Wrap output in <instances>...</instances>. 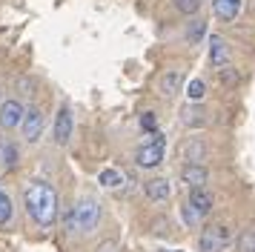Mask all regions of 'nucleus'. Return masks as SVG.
<instances>
[{
	"label": "nucleus",
	"instance_id": "nucleus-1",
	"mask_svg": "<svg viewBox=\"0 0 255 252\" xmlns=\"http://www.w3.org/2000/svg\"><path fill=\"white\" fill-rule=\"evenodd\" d=\"M23 204L29 218L37 227H52L58 221V192L49 181H32L23 192Z\"/></svg>",
	"mask_w": 255,
	"mask_h": 252
},
{
	"label": "nucleus",
	"instance_id": "nucleus-20",
	"mask_svg": "<svg viewBox=\"0 0 255 252\" xmlns=\"http://www.w3.org/2000/svg\"><path fill=\"white\" fill-rule=\"evenodd\" d=\"M238 252H255V229H247L238 238Z\"/></svg>",
	"mask_w": 255,
	"mask_h": 252
},
{
	"label": "nucleus",
	"instance_id": "nucleus-8",
	"mask_svg": "<svg viewBox=\"0 0 255 252\" xmlns=\"http://www.w3.org/2000/svg\"><path fill=\"white\" fill-rule=\"evenodd\" d=\"M186 204L192 206L201 218H207L212 212V206H215V195L209 192L207 186H198V189H189V201Z\"/></svg>",
	"mask_w": 255,
	"mask_h": 252
},
{
	"label": "nucleus",
	"instance_id": "nucleus-15",
	"mask_svg": "<svg viewBox=\"0 0 255 252\" xmlns=\"http://www.w3.org/2000/svg\"><path fill=\"white\" fill-rule=\"evenodd\" d=\"M181 83H184V75H181L178 69H172V72H166V75H163V80H161V92L166 95V98H172V95H178Z\"/></svg>",
	"mask_w": 255,
	"mask_h": 252
},
{
	"label": "nucleus",
	"instance_id": "nucleus-25",
	"mask_svg": "<svg viewBox=\"0 0 255 252\" xmlns=\"http://www.w3.org/2000/svg\"><path fill=\"white\" fill-rule=\"evenodd\" d=\"M161 252H181V250H161Z\"/></svg>",
	"mask_w": 255,
	"mask_h": 252
},
{
	"label": "nucleus",
	"instance_id": "nucleus-19",
	"mask_svg": "<svg viewBox=\"0 0 255 252\" xmlns=\"http://www.w3.org/2000/svg\"><path fill=\"white\" fill-rule=\"evenodd\" d=\"M181 218H184V224H186V227H192V229H195V227H201V221H204V218L198 215V212H195V209H192L189 204H184V206H181Z\"/></svg>",
	"mask_w": 255,
	"mask_h": 252
},
{
	"label": "nucleus",
	"instance_id": "nucleus-22",
	"mask_svg": "<svg viewBox=\"0 0 255 252\" xmlns=\"http://www.w3.org/2000/svg\"><path fill=\"white\" fill-rule=\"evenodd\" d=\"M207 32V23L204 20H198V23H192V29H189V40H192V43H195L198 37H201V34Z\"/></svg>",
	"mask_w": 255,
	"mask_h": 252
},
{
	"label": "nucleus",
	"instance_id": "nucleus-21",
	"mask_svg": "<svg viewBox=\"0 0 255 252\" xmlns=\"http://www.w3.org/2000/svg\"><path fill=\"white\" fill-rule=\"evenodd\" d=\"M189 98H192V101H201V98H204V95H207V83H204V80L201 78H195V80H189Z\"/></svg>",
	"mask_w": 255,
	"mask_h": 252
},
{
	"label": "nucleus",
	"instance_id": "nucleus-10",
	"mask_svg": "<svg viewBox=\"0 0 255 252\" xmlns=\"http://www.w3.org/2000/svg\"><path fill=\"white\" fill-rule=\"evenodd\" d=\"M143 192L149 201L155 204H163V201H169V195H172V186L166 178H149V181H143Z\"/></svg>",
	"mask_w": 255,
	"mask_h": 252
},
{
	"label": "nucleus",
	"instance_id": "nucleus-3",
	"mask_svg": "<svg viewBox=\"0 0 255 252\" xmlns=\"http://www.w3.org/2000/svg\"><path fill=\"white\" fill-rule=\"evenodd\" d=\"M232 232L227 224H209L201 229V238H198V250L201 252H224L230 244Z\"/></svg>",
	"mask_w": 255,
	"mask_h": 252
},
{
	"label": "nucleus",
	"instance_id": "nucleus-23",
	"mask_svg": "<svg viewBox=\"0 0 255 252\" xmlns=\"http://www.w3.org/2000/svg\"><path fill=\"white\" fill-rule=\"evenodd\" d=\"M140 124L146 126V129H155V121H152V115H149V112H146L143 118H140Z\"/></svg>",
	"mask_w": 255,
	"mask_h": 252
},
{
	"label": "nucleus",
	"instance_id": "nucleus-9",
	"mask_svg": "<svg viewBox=\"0 0 255 252\" xmlns=\"http://www.w3.org/2000/svg\"><path fill=\"white\" fill-rule=\"evenodd\" d=\"M181 181H184L189 189H198V186H207L209 172H207L204 163H186L184 169H181Z\"/></svg>",
	"mask_w": 255,
	"mask_h": 252
},
{
	"label": "nucleus",
	"instance_id": "nucleus-16",
	"mask_svg": "<svg viewBox=\"0 0 255 252\" xmlns=\"http://www.w3.org/2000/svg\"><path fill=\"white\" fill-rule=\"evenodd\" d=\"M12 215H14V204L9 198V192L3 189V183H0V224H9Z\"/></svg>",
	"mask_w": 255,
	"mask_h": 252
},
{
	"label": "nucleus",
	"instance_id": "nucleus-2",
	"mask_svg": "<svg viewBox=\"0 0 255 252\" xmlns=\"http://www.w3.org/2000/svg\"><path fill=\"white\" fill-rule=\"evenodd\" d=\"M69 224L81 235H89L92 229H98V224H101V201L92 198V195H81L75 201V206H72Z\"/></svg>",
	"mask_w": 255,
	"mask_h": 252
},
{
	"label": "nucleus",
	"instance_id": "nucleus-6",
	"mask_svg": "<svg viewBox=\"0 0 255 252\" xmlns=\"http://www.w3.org/2000/svg\"><path fill=\"white\" fill-rule=\"evenodd\" d=\"M72 129H75V118H72V109L66 103L58 106V115H55V140L58 146H66L72 140Z\"/></svg>",
	"mask_w": 255,
	"mask_h": 252
},
{
	"label": "nucleus",
	"instance_id": "nucleus-13",
	"mask_svg": "<svg viewBox=\"0 0 255 252\" xmlns=\"http://www.w3.org/2000/svg\"><path fill=\"white\" fill-rule=\"evenodd\" d=\"M204 155H207V146H204V140H201V137H192V140L184 146V160H186V163H201Z\"/></svg>",
	"mask_w": 255,
	"mask_h": 252
},
{
	"label": "nucleus",
	"instance_id": "nucleus-17",
	"mask_svg": "<svg viewBox=\"0 0 255 252\" xmlns=\"http://www.w3.org/2000/svg\"><path fill=\"white\" fill-rule=\"evenodd\" d=\"M204 115H207L204 109L198 112L195 106H189V109L184 112V124H186V126H204V124H207V118H204Z\"/></svg>",
	"mask_w": 255,
	"mask_h": 252
},
{
	"label": "nucleus",
	"instance_id": "nucleus-11",
	"mask_svg": "<svg viewBox=\"0 0 255 252\" xmlns=\"http://www.w3.org/2000/svg\"><path fill=\"white\" fill-rule=\"evenodd\" d=\"M209 63L212 66H227L230 63V46L221 34H212L209 37Z\"/></svg>",
	"mask_w": 255,
	"mask_h": 252
},
{
	"label": "nucleus",
	"instance_id": "nucleus-18",
	"mask_svg": "<svg viewBox=\"0 0 255 252\" xmlns=\"http://www.w3.org/2000/svg\"><path fill=\"white\" fill-rule=\"evenodd\" d=\"M175 9L181 14H186V17H192V14L201 11V0H175Z\"/></svg>",
	"mask_w": 255,
	"mask_h": 252
},
{
	"label": "nucleus",
	"instance_id": "nucleus-24",
	"mask_svg": "<svg viewBox=\"0 0 255 252\" xmlns=\"http://www.w3.org/2000/svg\"><path fill=\"white\" fill-rule=\"evenodd\" d=\"M98 252H115V244H101V250Z\"/></svg>",
	"mask_w": 255,
	"mask_h": 252
},
{
	"label": "nucleus",
	"instance_id": "nucleus-7",
	"mask_svg": "<svg viewBox=\"0 0 255 252\" xmlns=\"http://www.w3.org/2000/svg\"><path fill=\"white\" fill-rule=\"evenodd\" d=\"M23 112H26V106L20 101H3L0 103V126L3 129H17L20 126V121H23Z\"/></svg>",
	"mask_w": 255,
	"mask_h": 252
},
{
	"label": "nucleus",
	"instance_id": "nucleus-4",
	"mask_svg": "<svg viewBox=\"0 0 255 252\" xmlns=\"http://www.w3.org/2000/svg\"><path fill=\"white\" fill-rule=\"evenodd\" d=\"M155 140H146L143 146L135 149V163H138L140 169H155V166H161L163 163V149H166V143H163L161 135H152Z\"/></svg>",
	"mask_w": 255,
	"mask_h": 252
},
{
	"label": "nucleus",
	"instance_id": "nucleus-14",
	"mask_svg": "<svg viewBox=\"0 0 255 252\" xmlns=\"http://www.w3.org/2000/svg\"><path fill=\"white\" fill-rule=\"evenodd\" d=\"M98 181H101V186H104V189H121V186L127 183V178H124V172H121V169L109 166V169L101 172V178H98Z\"/></svg>",
	"mask_w": 255,
	"mask_h": 252
},
{
	"label": "nucleus",
	"instance_id": "nucleus-5",
	"mask_svg": "<svg viewBox=\"0 0 255 252\" xmlns=\"http://www.w3.org/2000/svg\"><path fill=\"white\" fill-rule=\"evenodd\" d=\"M43 126H46V118H43V112H40L37 106H32V109H26V112H23L20 129H23V137L29 140V143H37V140H40Z\"/></svg>",
	"mask_w": 255,
	"mask_h": 252
},
{
	"label": "nucleus",
	"instance_id": "nucleus-12",
	"mask_svg": "<svg viewBox=\"0 0 255 252\" xmlns=\"http://www.w3.org/2000/svg\"><path fill=\"white\" fill-rule=\"evenodd\" d=\"M212 9L224 23H232L241 14V0H212Z\"/></svg>",
	"mask_w": 255,
	"mask_h": 252
}]
</instances>
